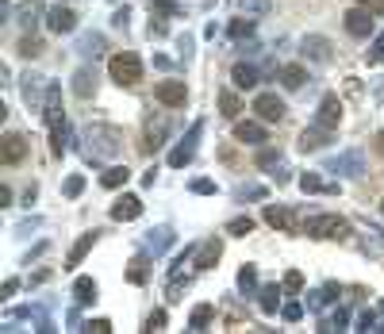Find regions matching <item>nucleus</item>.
I'll return each mask as SVG.
<instances>
[{"label":"nucleus","instance_id":"1","mask_svg":"<svg viewBox=\"0 0 384 334\" xmlns=\"http://www.w3.org/2000/svg\"><path fill=\"white\" fill-rule=\"evenodd\" d=\"M42 119H46V127H51V150H54V158H62V154H66V116H62V89H58V85H46Z\"/></svg>","mask_w":384,"mask_h":334},{"label":"nucleus","instance_id":"2","mask_svg":"<svg viewBox=\"0 0 384 334\" xmlns=\"http://www.w3.org/2000/svg\"><path fill=\"white\" fill-rule=\"evenodd\" d=\"M85 142H89V158H116L123 146V131L108 123H92L85 127Z\"/></svg>","mask_w":384,"mask_h":334},{"label":"nucleus","instance_id":"3","mask_svg":"<svg viewBox=\"0 0 384 334\" xmlns=\"http://www.w3.org/2000/svg\"><path fill=\"white\" fill-rule=\"evenodd\" d=\"M108 73H112V81L119 85V89H131V85H139L142 81V62L134 58V54H112L108 58Z\"/></svg>","mask_w":384,"mask_h":334},{"label":"nucleus","instance_id":"4","mask_svg":"<svg viewBox=\"0 0 384 334\" xmlns=\"http://www.w3.org/2000/svg\"><path fill=\"white\" fill-rule=\"evenodd\" d=\"M304 234H311V238H346V234H350V223H346L342 216H311L308 223H304Z\"/></svg>","mask_w":384,"mask_h":334},{"label":"nucleus","instance_id":"5","mask_svg":"<svg viewBox=\"0 0 384 334\" xmlns=\"http://www.w3.org/2000/svg\"><path fill=\"white\" fill-rule=\"evenodd\" d=\"M254 112H258L261 123H281L284 119V100L277 96V92H258V96H254Z\"/></svg>","mask_w":384,"mask_h":334},{"label":"nucleus","instance_id":"6","mask_svg":"<svg viewBox=\"0 0 384 334\" xmlns=\"http://www.w3.org/2000/svg\"><path fill=\"white\" fill-rule=\"evenodd\" d=\"M200 131H204V123H192V131H189V139L181 142V146H173L169 150V166L173 169H184L192 161V154H196V139H200Z\"/></svg>","mask_w":384,"mask_h":334},{"label":"nucleus","instance_id":"7","mask_svg":"<svg viewBox=\"0 0 384 334\" xmlns=\"http://www.w3.org/2000/svg\"><path fill=\"white\" fill-rule=\"evenodd\" d=\"M154 96H158V104H166V108H184V104H189L184 81H162L158 89H154Z\"/></svg>","mask_w":384,"mask_h":334},{"label":"nucleus","instance_id":"8","mask_svg":"<svg viewBox=\"0 0 384 334\" xmlns=\"http://www.w3.org/2000/svg\"><path fill=\"white\" fill-rule=\"evenodd\" d=\"M342 19H346V31H350L354 39H369V35H373V12L361 8V4H358V8H350Z\"/></svg>","mask_w":384,"mask_h":334},{"label":"nucleus","instance_id":"9","mask_svg":"<svg viewBox=\"0 0 384 334\" xmlns=\"http://www.w3.org/2000/svg\"><path fill=\"white\" fill-rule=\"evenodd\" d=\"M326 169H331V173H342V177H361V173H365V158H361V150H350V154L331 158V161H326Z\"/></svg>","mask_w":384,"mask_h":334},{"label":"nucleus","instance_id":"10","mask_svg":"<svg viewBox=\"0 0 384 334\" xmlns=\"http://www.w3.org/2000/svg\"><path fill=\"white\" fill-rule=\"evenodd\" d=\"M315 123L334 131V127L342 123V100H338V96H323V100H319V112H315Z\"/></svg>","mask_w":384,"mask_h":334},{"label":"nucleus","instance_id":"11","mask_svg":"<svg viewBox=\"0 0 384 334\" xmlns=\"http://www.w3.org/2000/svg\"><path fill=\"white\" fill-rule=\"evenodd\" d=\"M0 158L8 161V166L24 161V158H27V139H24V134H16V131L4 134V139H0Z\"/></svg>","mask_w":384,"mask_h":334},{"label":"nucleus","instance_id":"12","mask_svg":"<svg viewBox=\"0 0 384 334\" xmlns=\"http://www.w3.org/2000/svg\"><path fill=\"white\" fill-rule=\"evenodd\" d=\"M304 58L326 66V62H331V39H323V35H308V39H304Z\"/></svg>","mask_w":384,"mask_h":334},{"label":"nucleus","instance_id":"13","mask_svg":"<svg viewBox=\"0 0 384 334\" xmlns=\"http://www.w3.org/2000/svg\"><path fill=\"white\" fill-rule=\"evenodd\" d=\"M142 216V200L139 196H119L116 204H112V219L116 223H131V219Z\"/></svg>","mask_w":384,"mask_h":334},{"label":"nucleus","instance_id":"14","mask_svg":"<svg viewBox=\"0 0 384 334\" xmlns=\"http://www.w3.org/2000/svg\"><path fill=\"white\" fill-rule=\"evenodd\" d=\"M46 27H51L54 35H69V31L77 27V16H73L69 8H62V4H58V8L46 12Z\"/></svg>","mask_w":384,"mask_h":334},{"label":"nucleus","instance_id":"15","mask_svg":"<svg viewBox=\"0 0 384 334\" xmlns=\"http://www.w3.org/2000/svg\"><path fill=\"white\" fill-rule=\"evenodd\" d=\"M326 142H331V131L326 127H304V134H300V150L308 154V150H323Z\"/></svg>","mask_w":384,"mask_h":334},{"label":"nucleus","instance_id":"16","mask_svg":"<svg viewBox=\"0 0 384 334\" xmlns=\"http://www.w3.org/2000/svg\"><path fill=\"white\" fill-rule=\"evenodd\" d=\"M166 134H169V119L166 116H158V119H150L146 123V154H154L166 142Z\"/></svg>","mask_w":384,"mask_h":334},{"label":"nucleus","instance_id":"17","mask_svg":"<svg viewBox=\"0 0 384 334\" xmlns=\"http://www.w3.org/2000/svg\"><path fill=\"white\" fill-rule=\"evenodd\" d=\"M96 238H101V231H89V234H81V238L73 243V250H69V258H66V269L81 265V261H85V254H89L92 246H96Z\"/></svg>","mask_w":384,"mask_h":334},{"label":"nucleus","instance_id":"18","mask_svg":"<svg viewBox=\"0 0 384 334\" xmlns=\"http://www.w3.org/2000/svg\"><path fill=\"white\" fill-rule=\"evenodd\" d=\"M234 139H238V142H250V146H258V142H265V127L254 123V119H243V123H234Z\"/></svg>","mask_w":384,"mask_h":334},{"label":"nucleus","instance_id":"19","mask_svg":"<svg viewBox=\"0 0 384 334\" xmlns=\"http://www.w3.org/2000/svg\"><path fill=\"white\" fill-rule=\"evenodd\" d=\"M219 254H223V243H219V238L200 243V250H196V269H211L219 261Z\"/></svg>","mask_w":384,"mask_h":334},{"label":"nucleus","instance_id":"20","mask_svg":"<svg viewBox=\"0 0 384 334\" xmlns=\"http://www.w3.org/2000/svg\"><path fill=\"white\" fill-rule=\"evenodd\" d=\"M231 81L238 85V89H254V85L261 81V73H258V66H250V62H238V66L231 69Z\"/></svg>","mask_w":384,"mask_h":334},{"label":"nucleus","instance_id":"21","mask_svg":"<svg viewBox=\"0 0 384 334\" xmlns=\"http://www.w3.org/2000/svg\"><path fill=\"white\" fill-rule=\"evenodd\" d=\"M277 77H281V85L288 92H296V89H304V81H308V69H304V66H281V69H277Z\"/></svg>","mask_w":384,"mask_h":334},{"label":"nucleus","instance_id":"22","mask_svg":"<svg viewBox=\"0 0 384 334\" xmlns=\"http://www.w3.org/2000/svg\"><path fill=\"white\" fill-rule=\"evenodd\" d=\"M73 92L81 96V100H89L92 92H96V73H92L89 66H81V69L73 73Z\"/></svg>","mask_w":384,"mask_h":334},{"label":"nucleus","instance_id":"23","mask_svg":"<svg viewBox=\"0 0 384 334\" xmlns=\"http://www.w3.org/2000/svg\"><path fill=\"white\" fill-rule=\"evenodd\" d=\"M73 300L77 304H92V300H96V281H92V276H77V281H73Z\"/></svg>","mask_w":384,"mask_h":334},{"label":"nucleus","instance_id":"24","mask_svg":"<svg viewBox=\"0 0 384 334\" xmlns=\"http://www.w3.org/2000/svg\"><path fill=\"white\" fill-rule=\"evenodd\" d=\"M258 308L265 311V315H273V311L281 308V288H277V284H265L258 292Z\"/></svg>","mask_w":384,"mask_h":334},{"label":"nucleus","instance_id":"25","mask_svg":"<svg viewBox=\"0 0 384 334\" xmlns=\"http://www.w3.org/2000/svg\"><path fill=\"white\" fill-rule=\"evenodd\" d=\"M219 112H223L227 119H238V112H243V100H238L231 89H223V92H219Z\"/></svg>","mask_w":384,"mask_h":334},{"label":"nucleus","instance_id":"26","mask_svg":"<svg viewBox=\"0 0 384 334\" xmlns=\"http://www.w3.org/2000/svg\"><path fill=\"white\" fill-rule=\"evenodd\" d=\"M77 51H81V58H101L104 54V35H85Z\"/></svg>","mask_w":384,"mask_h":334},{"label":"nucleus","instance_id":"27","mask_svg":"<svg viewBox=\"0 0 384 334\" xmlns=\"http://www.w3.org/2000/svg\"><path fill=\"white\" fill-rule=\"evenodd\" d=\"M146 276H150V261H146V254H139V258L131 261V269H127V281H131V284H142Z\"/></svg>","mask_w":384,"mask_h":334},{"label":"nucleus","instance_id":"28","mask_svg":"<svg viewBox=\"0 0 384 334\" xmlns=\"http://www.w3.org/2000/svg\"><path fill=\"white\" fill-rule=\"evenodd\" d=\"M208 323H211V304H196L189 315V326L192 331H208Z\"/></svg>","mask_w":384,"mask_h":334},{"label":"nucleus","instance_id":"29","mask_svg":"<svg viewBox=\"0 0 384 334\" xmlns=\"http://www.w3.org/2000/svg\"><path fill=\"white\" fill-rule=\"evenodd\" d=\"M127 166H112V169H104V177H101V184L104 188H119V184H127Z\"/></svg>","mask_w":384,"mask_h":334},{"label":"nucleus","instance_id":"30","mask_svg":"<svg viewBox=\"0 0 384 334\" xmlns=\"http://www.w3.org/2000/svg\"><path fill=\"white\" fill-rule=\"evenodd\" d=\"M169 243H173V231H169V227H158V231H150V238H146V246H150L154 254H162Z\"/></svg>","mask_w":384,"mask_h":334},{"label":"nucleus","instance_id":"31","mask_svg":"<svg viewBox=\"0 0 384 334\" xmlns=\"http://www.w3.org/2000/svg\"><path fill=\"white\" fill-rule=\"evenodd\" d=\"M265 223H269V227H281V231H288V227H293V216H288L284 208H273V204H269V208H265Z\"/></svg>","mask_w":384,"mask_h":334},{"label":"nucleus","instance_id":"32","mask_svg":"<svg viewBox=\"0 0 384 334\" xmlns=\"http://www.w3.org/2000/svg\"><path fill=\"white\" fill-rule=\"evenodd\" d=\"M238 288H243V296H250L254 288H258V269H254V265L238 269Z\"/></svg>","mask_w":384,"mask_h":334},{"label":"nucleus","instance_id":"33","mask_svg":"<svg viewBox=\"0 0 384 334\" xmlns=\"http://www.w3.org/2000/svg\"><path fill=\"white\" fill-rule=\"evenodd\" d=\"M254 231V219L250 216H234L231 223H227V234H238V238H243V234H250Z\"/></svg>","mask_w":384,"mask_h":334},{"label":"nucleus","instance_id":"34","mask_svg":"<svg viewBox=\"0 0 384 334\" xmlns=\"http://www.w3.org/2000/svg\"><path fill=\"white\" fill-rule=\"evenodd\" d=\"M254 35V16H243L231 24V39H250Z\"/></svg>","mask_w":384,"mask_h":334},{"label":"nucleus","instance_id":"35","mask_svg":"<svg viewBox=\"0 0 384 334\" xmlns=\"http://www.w3.org/2000/svg\"><path fill=\"white\" fill-rule=\"evenodd\" d=\"M19 54H24V58H39V54H42V42L35 39V35H24V39H19Z\"/></svg>","mask_w":384,"mask_h":334},{"label":"nucleus","instance_id":"36","mask_svg":"<svg viewBox=\"0 0 384 334\" xmlns=\"http://www.w3.org/2000/svg\"><path fill=\"white\" fill-rule=\"evenodd\" d=\"M238 8H243V16H265L269 0H238Z\"/></svg>","mask_w":384,"mask_h":334},{"label":"nucleus","instance_id":"37","mask_svg":"<svg viewBox=\"0 0 384 334\" xmlns=\"http://www.w3.org/2000/svg\"><path fill=\"white\" fill-rule=\"evenodd\" d=\"M365 62H369V66H381V62H384V31L376 35V42L365 51Z\"/></svg>","mask_w":384,"mask_h":334},{"label":"nucleus","instance_id":"38","mask_svg":"<svg viewBox=\"0 0 384 334\" xmlns=\"http://www.w3.org/2000/svg\"><path fill=\"white\" fill-rule=\"evenodd\" d=\"M39 81H42V77H35V73L24 77V100H27V104L39 100Z\"/></svg>","mask_w":384,"mask_h":334},{"label":"nucleus","instance_id":"39","mask_svg":"<svg viewBox=\"0 0 384 334\" xmlns=\"http://www.w3.org/2000/svg\"><path fill=\"white\" fill-rule=\"evenodd\" d=\"M300 188H304V193H323V188H331V184H323L315 173H304L300 177Z\"/></svg>","mask_w":384,"mask_h":334},{"label":"nucleus","instance_id":"40","mask_svg":"<svg viewBox=\"0 0 384 334\" xmlns=\"http://www.w3.org/2000/svg\"><path fill=\"white\" fill-rule=\"evenodd\" d=\"M62 193H66L69 200H77V196L85 193V177H77V173H73V177H69V181H66V188H62Z\"/></svg>","mask_w":384,"mask_h":334},{"label":"nucleus","instance_id":"41","mask_svg":"<svg viewBox=\"0 0 384 334\" xmlns=\"http://www.w3.org/2000/svg\"><path fill=\"white\" fill-rule=\"evenodd\" d=\"M346 326V311H334L331 319H323V323H319V331H342Z\"/></svg>","mask_w":384,"mask_h":334},{"label":"nucleus","instance_id":"42","mask_svg":"<svg viewBox=\"0 0 384 334\" xmlns=\"http://www.w3.org/2000/svg\"><path fill=\"white\" fill-rule=\"evenodd\" d=\"M284 288H288V292H300V288H304V273L288 269V273H284Z\"/></svg>","mask_w":384,"mask_h":334},{"label":"nucleus","instance_id":"43","mask_svg":"<svg viewBox=\"0 0 384 334\" xmlns=\"http://www.w3.org/2000/svg\"><path fill=\"white\" fill-rule=\"evenodd\" d=\"M258 166L261 169H277V166H281V154H277V150H261L258 154Z\"/></svg>","mask_w":384,"mask_h":334},{"label":"nucleus","instance_id":"44","mask_svg":"<svg viewBox=\"0 0 384 334\" xmlns=\"http://www.w3.org/2000/svg\"><path fill=\"white\" fill-rule=\"evenodd\" d=\"M85 331H89V334H112V323H108V319H89Z\"/></svg>","mask_w":384,"mask_h":334},{"label":"nucleus","instance_id":"45","mask_svg":"<svg viewBox=\"0 0 384 334\" xmlns=\"http://www.w3.org/2000/svg\"><path fill=\"white\" fill-rule=\"evenodd\" d=\"M166 319H169V315H166V311L158 308V311H154L150 319H146V331H166Z\"/></svg>","mask_w":384,"mask_h":334},{"label":"nucleus","instance_id":"46","mask_svg":"<svg viewBox=\"0 0 384 334\" xmlns=\"http://www.w3.org/2000/svg\"><path fill=\"white\" fill-rule=\"evenodd\" d=\"M358 331H384V326L376 323V315H373V311H365V315L358 319Z\"/></svg>","mask_w":384,"mask_h":334},{"label":"nucleus","instance_id":"47","mask_svg":"<svg viewBox=\"0 0 384 334\" xmlns=\"http://www.w3.org/2000/svg\"><path fill=\"white\" fill-rule=\"evenodd\" d=\"M311 308H326V304H331V288H319V292H311Z\"/></svg>","mask_w":384,"mask_h":334},{"label":"nucleus","instance_id":"48","mask_svg":"<svg viewBox=\"0 0 384 334\" xmlns=\"http://www.w3.org/2000/svg\"><path fill=\"white\" fill-rule=\"evenodd\" d=\"M281 315L288 319V323H296V319H304V308H300V304H284V308H281Z\"/></svg>","mask_w":384,"mask_h":334},{"label":"nucleus","instance_id":"49","mask_svg":"<svg viewBox=\"0 0 384 334\" xmlns=\"http://www.w3.org/2000/svg\"><path fill=\"white\" fill-rule=\"evenodd\" d=\"M238 200H246V196H250V200H261V196H265V188H258V184H250V188H238Z\"/></svg>","mask_w":384,"mask_h":334},{"label":"nucleus","instance_id":"50","mask_svg":"<svg viewBox=\"0 0 384 334\" xmlns=\"http://www.w3.org/2000/svg\"><path fill=\"white\" fill-rule=\"evenodd\" d=\"M192 193H216V184H211L208 177H196V181H192Z\"/></svg>","mask_w":384,"mask_h":334},{"label":"nucleus","instance_id":"51","mask_svg":"<svg viewBox=\"0 0 384 334\" xmlns=\"http://www.w3.org/2000/svg\"><path fill=\"white\" fill-rule=\"evenodd\" d=\"M358 4H361V8H369L373 16H381V12H384V0H358Z\"/></svg>","mask_w":384,"mask_h":334},{"label":"nucleus","instance_id":"52","mask_svg":"<svg viewBox=\"0 0 384 334\" xmlns=\"http://www.w3.org/2000/svg\"><path fill=\"white\" fill-rule=\"evenodd\" d=\"M150 35H166V19H162V16L150 19Z\"/></svg>","mask_w":384,"mask_h":334},{"label":"nucleus","instance_id":"53","mask_svg":"<svg viewBox=\"0 0 384 334\" xmlns=\"http://www.w3.org/2000/svg\"><path fill=\"white\" fill-rule=\"evenodd\" d=\"M16 288H19V281H16V276H8V281H4V288H0V292H4V296H12V292H16Z\"/></svg>","mask_w":384,"mask_h":334},{"label":"nucleus","instance_id":"54","mask_svg":"<svg viewBox=\"0 0 384 334\" xmlns=\"http://www.w3.org/2000/svg\"><path fill=\"white\" fill-rule=\"evenodd\" d=\"M127 16H131V12H127V8H119V12H116V19H112V24H116V27H127Z\"/></svg>","mask_w":384,"mask_h":334},{"label":"nucleus","instance_id":"55","mask_svg":"<svg viewBox=\"0 0 384 334\" xmlns=\"http://www.w3.org/2000/svg\"><path fill=\"white\" fill-rule=\"evenodd\" d=\"M381 216H384V204H381Z\"/></svg>","mask_w":384,"mask_h":334}]
</instances>
